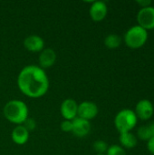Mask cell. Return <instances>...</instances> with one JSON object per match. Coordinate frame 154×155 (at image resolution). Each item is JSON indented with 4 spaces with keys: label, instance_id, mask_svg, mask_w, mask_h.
<instances>
[{
    "label": "cell",
    "instance_id": "23",
    "mask_svg": "<svg viewBox=\"0 0 154 155\" xmlns=\"http://www.w3.org/2000/svg\"><path fill=\"white\" fill-rule=\"evenodd\" d=\"M148 127H149V129H150L152 137H154V123H152L151 124H149Z\"/></svg>",
    "mask_w": 154,
    "mask_h": 155
},
{
    "label": "cell",
    "instance_id": "7",
    "mask_svg": "<svg viewBox=\"0 0 154 155\" xmlns=\"http://www.w3.org/2000/svg\"><path fill=\"white\" fill-rule=\"evenodd\" d=\"M134 113L138 119H141L143 121L150 120L154 114L153 104L150 100L143 99L137 103Z\"/></svg>",
    "mask_w": 154,
    "mask_h": 155
},
{
    "label": "cell",
    "instance_id": "6",
    "mask_svg": "<svg viewBox=\"0 0 154 155\" xmlns=\"http://www.w3.org/2000/svg\"><path fill=\"white\" fill-rule=\"evenodd\" d=\"M98 112H99L98 106L94 103L91 101H84L82 102L80 104H78L77 117L90 122V120L97 116Z\"/></svg>",
    "mask_w": 154,
    "mask_h": 155
},
{
    "label": "cell",
    "instance_id": "14",
    "mask_svg": "<svg viewBox=\"0 0 154 155\" xmlns=\"http://www.w3.org/2000/svg\"><path fill=\"white\" fill-rule=\"evenodd\" d=\"M119 141L121 143V146L124 149H133L137 145L138 139L137 137L131 132L129 133H123L120 134Z\"/></svg>",
    "mask_w": 154,
    "mask_h": 155
},
{
    "label": "cell",
    "instance_id": "5",
    "mask_svg": "<svg viewBox=\"0 0 154 155\" xmlns=\"http://www.w3.org/2000/svg\"><path fill=\"white\" fill-rule=\"evenodd\" d=\"M138 25L142 26L145 30L154 29V6H147L141 8L137 15Z\"/></svg>",
    "mask_w": 154,
    "mask_h": 155
},
{
    "label": "cell",
    "instance_id": "10",
    "mask_svg": "<svg viewBox=\"0 0 154 155\" xmlns=\"http://www.w3.org/2000/svg\"><path fill=\"white\" fill-rule=\"evenodd\" d=\"M73 129L72 133L78 138L85 137L91 131V124L89 121L76 117L72 121Z\"/></svg>",
    "mask_w": 154,
    "mask_h": 155
},
{
    "label": "cell",
    "instance_id": "21",
    "mask_svg": "<svg viewBox=\"0 0 154 155\" xmlns=\"http://www.w3.org/2000/svg\"><path fill=\"white\" fill-rule=\"evenodd\" d=\"M147 149L152 154L154 155V137L150 138L147 141Z\"/></svg>",
    "mask_w": 154,
    "mask_h": 155
},
{
    "label": "cell",
    "instance_id": "4",
    "mask_svg": "<svg viewBox=\"0 0 154 155\" xmlns=\"http://www.w3.org/2000/svg\"><path fill=\"white\" fill-rule=\"evenodd\" d=\"M148 40V31L140 25H133L124 35L125 45L132 49L143 47Z\"/></svg>",
    "mask_w": 154,
    "mask_h": 155
},
{
    "label": "cell",
    "instance_id": "11",
    "mask_svg": "<svg viewBox=\"0 0 154 155\" xmlns=\"http://www.w3.org/2000/svg\"><path fill=\"white\" fill-rule=\"evenodd\" d=\"M24 46L29 52L40 53L44 49V41L37 35H31L24 40Z\"/></svg>",
    "mask_w": 154,
    "mask_h": 155
},
{
    "label": "cell",
    "instance_id": "13",
    "mask_svg": "<svg viewBox=\"0 0 154 155\" xmlns=\"http://www.w3.org/2000/svg\"><path fill=\"white\" fill-rule=\"evenodd\" d=\"M29 132L21 124L16 125L12 131V140L17 145H24L28 142L29 139Z\"/></svg>",
    "mask_w": 154,
    "mask_h": 155
},
{
    "label": "cell",
    "instance_id": "12",
    "mask_svg": "<svg viewBox=\"0 0 154 155\" xmlns=\"http://www.w3.org/2000/svg\"><path fill=\"white\" fill-rule=\"evenodd\" d=\"M56 61V54L52 48H44L39 54V67L46 69L52 67Z\"/></svg>",
    "mask_w": 154,
    "mask_h": 155
},
{
    "label": "cell",
    "instance_id": "15",
    "mask_svg": "<svg viewBox=\"0 0 154 155\" xmlns=\"http://www.w3.org/2000/svg\"><path fill=\"white\" fill-rule=\"evenodd\" d=\"M122 44V38L116 34H110L104 39V45L109 49H116Z\"/></svg>",
    "mask_w": 154,
    "mask_h": 155
},
{
    "label": "cell",
    "instance_id": "2",
    "mask_svg": "<svg viewBox=\"0 0 154 155\" xmlns=\"http://www.w3.org/2000/svg\"><path fill=\"white\" fill-rule=\"evenodd\" d=\"M3 114L10 123L21 125L28 118L29 111L27 105L21 100H11L4 106Z\"/></svg>",
    "mask_w": 154,
    "mask_h": 155
},
{
    "label": "cell",
    "instance_id": "1",
    "mask_svg": "<svg viewBox=\"0 0 154 155\" xmlns=\"http://www.w3.org/2000/svg\"><path fill=\"white\" fill-rule=\"evenodd\" d=\"M19 90L27 97L40 98L44 96L49 88V79L44 70L31 64L25 66L17 77Z\"/></svg>",
    "mask_w": 154,
    "mask_h": 155
},
{
    "label": "cell",
    "instance_id": "19",
    "mask_svg": "<svg viewBox=\"0 0 154 155\" xmlns=\"http://www.w3.org/2000/svg\"><path fill=\"white\" fill-rule=\"evenodd\" d=\"M29 133L30 132H32V131H34L35 128H36V122L33 119V118H27L25 121V123L22 124Z\"/></svg>",
    "mask_w": 154,
    "mask_h": 155
},
{
    "label": "cell",
    "instance_id": "17",
    "mask_svg": "<svg viewBox=\"0 0 154 155\" xmlns=\"http://www.w3.org/2000/svg\"><path fill=\"white\" fill-rule=\"evenodd\" d=\"M109 146L107 143L102 140H98L93 143V149L97 153V154H105Z\"/></svg>",
    "mask_w": 154,
    "mask_h": 155
},
{
    "label": "cell",
    "instance_id": "16",
    "mask_svg": "<svg viewBox=\"0 0 154 155\" xmlns=\"http://www.w3.org/2000/svg\"><path fill=\"white\" fill-rule=\"evenodd\" d=\"M137 137L140 139V140H143V141H148L150 138H152V135H151V132H150V129L148 127V125H143V126H141L138 131H137Z\"/></svg>",
    "mask_w": 154,
    "mask_h": 155
},
{
    "label": "cell",
    "instance_id": "3",
    "mask_svg": "<svg viewBox=\"0 0 154 155\" xmlns=\"http://www.w3.org/2000/svg\"><path fill=\"white\" fill-rule=\"evenodd\" d=\"M138 118L132 109L121 110L114 118V125L120 134L131 132L137 124Z\"/></svg>",
    "mask_w": 154,
    "mask_h": 155
},
{
    "label": "cell",
    "instance_id": "9",
    "mask_svg": "<svg viewBox=\"0 0 154 155\" xmlns=\"http://www.w3.org/2000/svg\"><path fill=\"white\" fill-rule=\"evenodd\" d=\"M107 5L103 1H94L90 6L89 14L93 21L101 22L107 15Z\"/></svg>",
    "mask_w": 154,
    "mask_h": 155
},
{
    "label": "cell",
    "instance_id": "18",
    "mask_svg": "<svg viewBox=\"0 0 154 155\" xmlns=\"http://www.w3.org/2000/svg\"><path fill=\"white\" fill-rule=\"evenodd\" d=\"M105 155H127L125 150L121 146V145H117V144H113L109 146L107 152Z\"/></svg>",
    "mask_w": 154,
    "mask_h": 155
},
{
    "label": "cell",
    "instance_id": "8",
    "mask_svg": "<svg viewBox=\"0 0 154 155\" xmlns=\"http://www.w3.org/2000/svg\"><path fill=\"white\" fill-rule=\"evenodd\" d=\"M77 111H78V104L75 100L68 98L65 99L60 108V112L64 120L73 121L77 117Z\"/></svg>",
    "mask_w": 154,
    "mask_h": 155
},
{
    "label": "cell",
    "instance_id": "22",
    "mask_svg": "<svg viewBox=\"0 0 154 155\" xmlns=\"http://www.w3.org/2000/svg\"><path fill=\"white\" fill-rule=\"evenodd\" d=\"M137 4H139L141 5L142 8L143 7H147V6H150L151 4H152V1L150 0H143V1H137Z\"/></svg>",
    "mask_w": 154,
    "mask_h": 155
},
{
    "label": "cell",
    "instance_id": "24",
    "mask_svg": "<svg viewBox=\"0 0 154 155\" xmlns=\"http://www.w3.org/2000/svg\"><path fill=\"white\" fill-rule=\"evenodd\" d=\"M96 155H105V154H96Z\"/></svg>",
    "mask_w": 154,
    "mask_h": 155
},
{
    "label": "cell",
    "instance_id": "20",
    "mask_svg": "<svg viewBox=\"0 0 154 155\" xmlns=\"http://www.w3.org/2000/svg\"><path fill=\"white\" fill-rule=\"evenodd\" d=\"M61 130L64 133H72V129H73V124L72 121H68V120H64L61 123Z\"/></svg>",
    "mask_w": 154,
    "mask_h": 155
}]
</instances>
